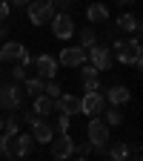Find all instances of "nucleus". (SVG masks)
Returning a JSON list of instances; mask_svg holds the SVG:
<instances>
[{
    "instance_id": "nucleus-16",
    "label": "nucleus",
    "mask_w": 143,
    "mask_h": 161,
    "mask_svg": "<svg viewBox=\"0 0 143 161\" xmlns=\"http://www.w3.org/2000/svg\"><path fill=\"white\" fill-rule=\"evenodd\" d=\"M106 155H109V161H126L132 155V147L126 141H115V144H106Z\"/></svg>"
},
{
    "instance_id": "nucleus-31",
    "label": "nucleus",
    "mask_w": 143,
    "mask_h": 161,
    "mask_svg": "<svg viewBox=\"0 0 143 161\" xmlns=\"http://www.w3.org/2000/svg\"><path fill=\"white\" fill-rule=\"evenodd\" d=\"M0 155L9 158V135L6 132H0Z\"/></svg>"
},
{
    "instance_id": "nucleus-35",
    "label": "nucleus",
    "mask_w": 143,
    "mask_h": 161,
    "mask_svg": "<svg viewBox=\"0 0 143 161\" xmlns=\"http://www.w3.org/2000/svg\"><path fill=\"white\" fill-rule=\"evenodd\" d=\"M12 6H29V0H12Z\"/></svg>"
},
{
    "instance_id": "nucleus-39",
    "label": "nucleus",
    "mask_w": 143,
    "mask_h": 161,
    "mask_svg": "<svg viewBox=\"0 0 143 161\" xmlns=\"http://www.w3.org/2000/svg\"><path fill=\"white\" fill-rule=\"evenodd\" d=\"M0 132H3V118H0Z\"/></svg>"
},
{
    "instance_id": "nucleus-14",
    "label": "nucleus",
    "mask_w": 143,
    "mask_h": 161,
    "mask_svg": "<svg viewBox=\"0 0 143 161\" xmlns=\"http://www.w3.org/2000/svg\"><path fill=\"white\" fill-rule=\"evenodd\" d=\"M103 101H109L112 107H123V104H129V101H132V92H129L123 84H115V86H109V89H106Z\"/></svg>"
},
{
    "instance_id": "nucleus-41",
    "label": "nucleus",
    "mask_w": 143,
    "mask_h": 161,
    "mask_svg": "<svg viewBox=\"0 0 143 161\" xmlns=\"http://www.w3.org/2000/svg\"><path fill=\"white\" fill-rule=\"evenodd\" d=\"M0 64H3V58H0Z\"/></svg>"
},
{
    "instance_id": "nucleus-10",
    "label": "nucleus",
    "mask_w": 143,
    "mask_h": 161,
    "mask_svg": "<svg viewBox=\"0 0 143 161\" xmlns=\"http://www.w3.org/2000/svg\"><path fill=\"white\" fill-rule=\"evenodd\" d=\"M29 127H32V132H29V135H32L34 144H49V141L54 138V130H52V124H49L46 118H34Z\"/></svg>"
},
{
    "instance_id": "nucleus-33",
    "label": "nucleus",
    "mask_w": 143,
    "mask_h": 161,
    "mask_svg": "<svg viewBox=\"0 0 143 161\" xmlns=\"http://www.w3.org/2000/svg\"><path fill=\"white\" fill-rule=\"evenodd\" d=\"M106 37H109V40H117V37H120V29H117V26H109V29H106Z\"/></svg>"
},
{
    "instance_id": "nucleus-6",
    "label": "nucleus",
    "mask_w": 143,
    "mask_h": 161,
    "mask_svg": "<svg viewBox=\"0 0 143 161\" xmlns=\"http://www.w3.org/2000/svg\"><path fill=\"white\" fill-rule=\"evenodd\" d=\"M26 14H29V20L34 26H43V23H49L52 20V6H49V0H29V6H26Z\"/></svg>"
},
{
    "instance_id": "nucleus-38",
    "label": "nucleus",
    "mask_w": 143,
    "mask_h": 161,
    "mask_svg": "<svg viewBox=\"0 0 143 161\" xmlns=\"http://www.w3.org/2000/svg\"><path fill=\"white\" fill-rule=\"evenodd\" d=\"M126 161H140V155H129V158H126Z\"/></svg>"
},
{
    "instance_id": "nucleus-34",
    "label": "nucleus",
    "mask_w": 143,
    "mask_h": 161,
    "mask_svg": "<svg viewBox=\"0 0 143 161\" xmlns=\"http://www.w3.org/2000/svg\"><path fill=\"white\" fill-rule=\"evenodd\" d=\"M20 121H23V124H32V121H34V112H23V118H20Z\"/></svg>"
},
{
    "instance_id": "nucleus-23",
    "label": "nucleus",
    "mask_w": 143,
    "mask_h": 161,
    "mask_svg": "<svg viewBox=\"0 0 143 161\" xmlns=\"http://www.w3.org/2000/svg\"><path fill=\"white\" fill-rule=\"evenodd\" d=\"M103 121H106V127H117V124H123V112H120V107H109L103 112Z\"/></svg>"
},
{
    "instance_id": "nucleus-15",
    "label": "nucleus",
    "mask_w": 143,
    "mask_h": 161,
    "mask_svg": "<svg viewBox=\"0 0 143 161\" xmlns=\"http://www.w3.org/2000/svg\"><path fill=\"white\" fill-rule=\"evenodd\" d=\"M54 107L60 109V112H63V115H80V98L77 95H69V92H63V95H60L57 101H54Z\"/></svg>"
},
{
    "instance_id": "nucleus-40",
    "label": "nucleus",
    "mask_w": 143,
    "mask_h": 161,
    "mask_svg": "<svg viewBox=\"0 0 143 161\" xmlns=\"http://www.w3.org/2000/svg\"><path fill=\"white\" fill-rule=\"evenodd\" d=\"M77 161H86V158H77Z\"/></svg>"
},
{
    "instance_id": "nucleus-7",
    "label": "nucleus",
    "mask_w": 143,
    "mask_h": 161,
    "mask_svg": "<svg viewBox=\"0 0 143 161\" xmlns=\"http://www.w3.org/2000/svg\"><path fill=\"white\" fill-rule=\"evenodd\" d=\"M49 144H52V158H57V161H69V158L74 155V138H72V135L52 138Z\"/></svg>"
},
{
    "instance_id": "nucleus-22",
    "label": "nucleus",
    "mask_w": 143,
    "mask_h": 161,
    "mask_svg": "<svg viewBox=\"0 0 143 161\" xmlns=\"http://www.w3.org/2000/svg\"><path fill=\"white\" fill-rule=\"evenodd\" d=\"M43 86H46V80L43 78H26V92L32 95V98H37V95H43Z\"/></svg>"
},
{
    "instance_id": "nucleus-32",
    "label": "nucleus",
    "mask_w": 143,
    "mask_h": 161,
    "mask_svg": "<svg viewBox=\"0 0 143 161\" xmlns=\"http://www.w3.org/2000/svg\"><path fill=\"white\" fill-rule=\"evenodd\" d=\"M6 17H9V3H6V0H0V23H3Z\"/></svg>"
},
{
    "instance_id": "nucleus-37",
    "label": "nucleus",
    "mask_w": 143,
    "mask_h": 161,
    "mask_svg": "<svg viewBox=\"0 0 143 161\" xmlns=\"http://www.w3.org/2000/svg\"><path fill=\"white\" fill-rule=\"evenodd\" d=\"M117 3H120V6H129V3H135V0H117Z\"/></svg>"
},
{
    "instance_id": "nucleus-21",
    "label": "nucleus",
    "mask_w": 143,
    "mask_h": 161,
    "mask_svg": "<svg viewBox=\"0 0 143 161\" xmlns=\"http://www.w3.org/2000/svg\"><path fill=\"white\" fill-rule=\"evenodd\" d=\"M0 118H3V132H6V135H17V132H20V118H17V115L9 112V115H0Z\"/></svg>"
},
{
    "instance_id": "nucleus-30",
    "label": "nucleus",
    "mask_w": 143,
    "mask_h": 161,
    "mask_svg": "<svg viewBox=\"0 0 143 161\" xmlns=\"http://www.w3.org/2000/svg\"><path fill=\"white\" fill-rule=\"evenodd\" d=\"M83 92H100V80H97V78L83 80Z\"/></svg>"
},
{
    "instance_id": "nucleus-28",
    "label": "nucleus",
    "mask_w": 143,
    "mask_h": 161,
    "mask_svg": "<svg viewBox=\"0 0 143 161\" xmlns=\"http://www.w3.org/2000/svg\"><path fill=\"white\" fill-rule=\"evenodd\" d=\"M49 6H52V12H54V14H57V12H69L72 0H49Z\"/></svg>"
},
{
    "instance_id": "nucleus-2",
    "label": "nucleus",
    "mask_w": 143,
    "mask_h": 161,
    "mask_svg": "<svg viewBox=\"0 0 143 161\" xmlns=\"http://www.w3.org/2000/svg\"><path fill=\"white\" fill-rule=\"evenodd\" d=\"M23 101H26V89H20L17 84H3L0 86V109H20L23 107Z\"/></svg>"
},
{
    "instance_id": "nucleus-1",
    "label": "nucleus",
    "mask_w": 143,
    "mask_h": 161,
    "mask_svg": "<svg viewBox=\"0 0 143 161\" xmlns=\"http://www.w3.org/2000/svg\"><path fill=\"white\" fill-rule=\"evenodd\" d=\"M112 58H117L123 66H135V69H140V64H143V58H140V32H135L129 40H123V37H117V40H112Z\"/></svg>"
},
{
    "instance_id": "nucleus-9",
    "label": "nucleus",
    "mask_w": 143,
    "mask_h": 161,
    "mask_svg": "<svg viewBox=\"0 0 143 161\" xmlns=\"http://www.w3.org/2000/svg\"><path fill=\"white\" fill-rule=\"evenodd\" d=\"M57 64L66 66V69H77L80 64H86V49H80V46H66L63 52H60Z\"/></svg>"
},
{
    "instance_id": "nucleus-12",
    "label": "nucleus",
    "mask_w": 143,
    "mask_h": 161,
    "mask_svg": "<svg viewBox=\"0 0 143 161\" xmlns=\"http://www.w3.org/2000/svg\"><path fill=\"white\" fill-rule=\"evenodd\" d=\"M34 72H37V78H54L57 75V60L52 58V55H40V58H34Z\"/></svg>"
},
{
    "instance_id": "nucleus-13",
    "label": "nucleus",
    "mask_w": 143,
    "mask_h": 161,
    "mask_svg": "<svg viewBox=\"0 0 143 161\" xmlns=\"http://www.w3.org/2000/svg\"><path fill=\"white\" fill-rule=\"evenodd\" d=\"M29 52H26V46L23 43H17V40H6V43H0V58L3 60H23Z\"/></svg>"
},
{
    "instance_id": "nucleus-3",
    "label": "nucleus",
    "mask_w": 143,
    "mask_h": 161,
    "mask_svg": "<svg viewBox=\"0 0 143 161\" xmlns=\"http://www.w3.org/2000/svg\"><path fill=\"white\" fill-rule=\"evenodd\" d=\"M112 127H106V121L103 118H92L89 121V127H86V135H89V144L92 147H106L109 144V138H112V132H109Z\"/></svg>"
},
{
    "instance_id": "nucleus-18",
    "label": "nucleus",
    "mask_w": 143,
    "mask_h": 161,
    "mask_svg": "<svg viewBox=\"0 0 143 161\" xmlns=\"http://www.w3.org/2000/svg\"><path fill=\"white\" fill-rule=\"evenodd\" d=\"M120 32H140V20H137V14H132V12H123V14H120L117 17V23H115Z\"/></svg>"
},
{
    "instance_id": "nucleus-36",
    "label": "nucleus",
    "mask_w": 143,
    "mask_h": 161,
    "mask_svg": "<svg viewBox=\"0 0 143 161\" xmlns=\"http://www.w3.org/2000/svg\"><path fill=\"white\" fill-rule=\"evenodd\" d=\"M0 37H6V23H0Z\"/></svg>"
},
{
    "instance_id": "nucleus-25",
    "label": "nucleus",
    "mask_w": 143,
    "mask_h": 161,
    "mask_svg": "<svg viewBox=\"0 0 143 161\" xmlns=\"http://www.w3.org/2000/svg\"><path fill=\"white\" fill-rule=\"evenodd\" d=\"M43 95H46V98H52V101H57V98L63 95V92H60V86L54 84V80H49V84L43 86Z\"/></svg>"
},
{
    "instance_id": "nucleus-27",
    "label": "nucleus",
    "mask_w": 143,
    "mask_h": 161,
    "mask_svg": "<svg viewBox=\"0 0 143 161\" xmlns=\"http://www.w3.org/2000/svg\"><path fill=\"white\" fill-rule=\"evenodd\" d=\"M89 153H92V144H89V141H80V144L74 141V155L77 158H86Z\"/></svg>"
},
{
    "instance_id": "nucleus-5",
    "label": "nucleus",
    "mask_w": 143,
    "mask_h": 161,
    "mask_svg": "<svg viewBox=\"0 0 143 161\" xmlns=\"http://www.w3.org/2000/svg\"><path fill=\"white\" fill-rule=\"evenodd\" d=\"M34 147V141L29 132H17V135H9V161L12 158H26Z\"/></svg>"
},
{
    "instance_id": "nucleus-26",
    "label": "nucleus",
    "mask_w": 143,
    "mask_h": 161,
    "mask_svg": "<svg viewBox=\"0 0 143 161\" xmlns=\"http://www.w3.org/2000/svg\"><path fill=\"white\" fill-rule=\"evenodd\" d=\"M12 78H14V80H26V78H29V66L14 64V66H12Z\"/></svg>"
},
{
    "instance_id": "nucleus-19",
    "label": "nucleus",
    "mask_w": 143,
    "mask_h": 161,
    "mask_svg": "<svg viewBox=\"0 0 143 161\" xmlns=\"http://www.w3.org/2000/svg\"><path fill=\"white\" fill-rule=\"evenodd\" d=\"M32 112H34L37 118H46V115H52V112H54V101H52V98H46V95H37V98H34V107H32Z\"/></svg>"
},
{
    "instance_id": "nucleus-29",
    "label": "nucleus",
    "mask_w": 143,
    "mask_h": 161,
    "mask_svg": "<svg viewBox=\"0 0 143 161\" xmlns=\"http://www.w3.org/2000/svg\"><path fill=\"white\" fill-rule=\"evenodd\" d=\"M69 121H72V118L63 115V112L57 115V130H60V135H69Z\"/></svg>"
},
{
    "instance_id": "nucleus-20",
    "label": "nucleus",
    "mask_w": 143,
    "mask_h": 161,
    "mask_svg": "<svg viewBox=\"0 0 143 161\" xmlns=\"http://www.w3.org/2000/svg\"><path fill=\"white\" fill-rule=\"evenodd\" d=\"M94 43H97V32H94V26L80 29V49H92Z\"/></svg>"
},
{
    "instance_id": "nucleus-8",
    "label": "nucleus",
    "mask_w": 143,
    "mask_h": 161,
    "mask_svg": "<svg viewBox=\"0 0 143 161\" xmlns=\"http://www.w3.org/2000/svg\"><path fill=\"white\" fill-rule=\"evenodd\" d=\"M86 58H89V64H92L97 72L112 69V60H115V58H112V52H109V46H92Z\"/></svg>"
},
{
    "instance_id": "nucleus-24",
    "label": "nucleus",
    "mask_w": 143,
    "mask_h": 161,
    "mask_svg": "<svg viewBox=\"0 0 143 161\" xmlns=\"http://www.w3.org/2000/svg\"><path fill=\"white\" fill-rule=\"evenodd\" d=\"M77 69H80V78H83V80H92V78H97V69L89 64V60H86V64H80Z\"/></svg>"
},
{
    "instance_id": "nucleus-4",
    "label": "nucleus",
    "mask_w": 143,
    "mask_h": 161,
    "mask_svg": "<svg viewBox=\"0 0 143 161\" xmlns=\"http://www.w3.org/2000/svg\"><path fill=\"white\" fill-rule=\"evenodd\" d=\"M52 35L57 37V40H69L72 35H74V20H72V14L69 12H57V14H52Z\"/></svg>"
},
{
    "instance_id": "nucleus-11",
    "label": "nucleus",
    "mask_w": 143,
    "mask_h": 161,
    "mask_svg": "<svg viewBox=\"0 0 143 161\" xmlns=\"http://www.w3.org/2000/svg\"><path fill=\"white\" fill-rule=\"evenodd\" d=\"M103 104H106V101H103V95H100V92H86L83 98H80V112L94 118V115L103 112Z\"/></svg>"
},
{
    "instance_id": "nucleus-17",
    "label": "nucleus",
    "mask_w": 143,
    "mask_h": 161,
    "mask_svg": "<svg viewBox=\"0 0 143 161\" xmlns=\"http://www.w3.org/2000/svg\"><path fill=\"white\" fill-rule=\"evenodd\" d=\"M86 17H89L92 26L106 23V20H109V9H106V3H100V0H97V3H92V6L86 9Z\"/></svg>"
}]
</instances>
